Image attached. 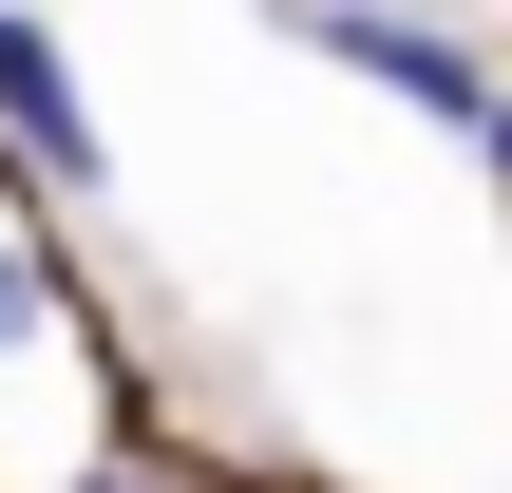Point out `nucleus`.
Instances as JSON below:
<instances>
[{
    "mask_svg": "<svg viewBox=\"0 0 512 493\" xmlns=\"http://www.w3.org/2000/svg\"><path fill=\"white\" fill-rule=\"evenodd\" d=\"M304 38H323L342 76H380L399 114H437V133H494V57H475V38H437V19H399V0H323Z\"/></svg>",
    "mask_w": 512,
    "mask_h": 493,
    "instance_id": "1",
    "label": "nucleus"
},
{
    "mask_svg": "<svg viewBox=\"0 0 512 493\" xmlns=\"http://www.w3.org/2000/svg\"><path fill=\"white\" fill-rule=\"evenodd\" d=\"M0 133L38 152V190H95V171H114V133H95V95H76V57H57V19H19V0H0Z\"/></svg>",
    "mask_w": 512,
    "mask_h": 493,
    "instance_id": "2",
    "label": "nucleus"
},
{
    "mask_svg": "<svg viewBox=\"0 0 512 493\" xmlns=\"http://www.w3.org/2000/svg\"><path fill=\"white\" fill-rule=\"evenodd\" d=\"M38 323H57V285H38V247H0V361H19Z\"/></svg>",
    "mask_w": 512,
    "mask_h": 493,
    "instance_id": "3",
    "label": "nucleus"
},
{
    "mask_svg": "<svg viewBox=\"0 0 512 493\" xmlns=\"http://www.w3.org/2000/svg\"><path fill=\"white\" fill-rule=\"evenodd\" d=\"M475 152H494V171H512V95H494V133H475Z\"/></svg>",
    "mask_w": 512,
    "mask_h": 493,
    "instance_id": "4",
    "label": "nucleus"
},
{
    "mask_svg": "<svg viewBox=\"0 0 512 493\" xmlns=\"http://www.w3.org/2000/svg\"><path fill=\"white\" fill-rule=\"evenodd\" d=\"M76 493H133V475H76Z\"/></svg>",
    "mask_w": 512,
    "mask_h": 493,
    "instance_id": "5",
    "label": "nucleus"
}]
</instances>
